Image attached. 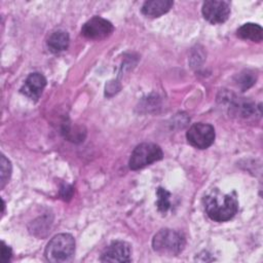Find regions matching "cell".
Here are the masks:
<instances>
[{"label":"cell","mask_w":263,"mask_h":263,"mask_svg":"<svg viewBox=\"0 0 263 263\" xmlns=\"http://www.w3.org/2000/svg\"><path fill=\"white\" fill-rule=\"evenodd\" d=\"M156 196H157L156 205L158 211L161 213H166L167 210L171 208V201H170L171 193L166 189L162 187H158L156 190Z\"/></svg>","instance_id":"4fadbf2b"},{"label":"cell","mask_w":263,"mask_h":263,"mask_svg":"<svg viewBox=\"0 0 263 263\" xmlns=\"http://www.w3.org/2000/svg\"><path fill=\"white\" fill-rule=\"evenodd\" d=\"M173 5L174 2L171 0H149L144 2L141 12L147 17H159L166 13Z\"/></svg>","instance_id":"30bf717a"},{"label":"cell","mask_w":263,"mask_h":263,"mask_svg":"<svg viewBox=\"0 0 263 263\" xmlns=\"http://www.w3.org/2000/svg\"><path fill=\"white\" fill-rule=\"evenodd\" d=\"M70 37L67 31L57 30L52 32L47 39V46L53 53H59L69 47Z\"/></svg>","instance_id":"8fae6325"},{"label":"cell","mask_w":263,"mask_h":263,"mask_svg":"<svg viewBox=\"0 0 263 263\" xmlns=\"http://www.w3.org/2000/svg\"><path fill=\"white\" fill-rule=\"evenodd\" d=\"M114 31L111 22L101 16H93L88 20L81 28V34L91 40H102L109 37Z\"/></svg>","instance_id":"8992f818"},{"label":"cell","mask_w":263,"mask_h":263,"mask_svg":"<svg viewBox=\"0 0 263 263\" xmlns=\"http://www.w3.org/2000/svg\"><path fill=\"white\" fill-rule=\"evenodd\" d=\"M163 157L161 148L154 143H142L132 152L128 165L133 171L143 168Z\"/></svg>","instance_id":"277c9868"},{"label":"cell","mask_w":263,"mask_h":263,"mask_svg":"<svg viewBox=\"0 0 263 263\" xmlns=\"http://www.w3.org/2000/svg\"><path fill=\"white\" fill-rule=\"evenodd\" d=\"M12 256V251L9 246H7L4 241L1 242V261L3 263H7Z\"/></svg>","instance_id":"2e32d148"},{"label":"cell","mask_w":263,"mask_h":263,"mask_svg":"<svg viewBox=\"0 0 263 263\" xmlns=\"http://www.w3.org/2000/svg\"><path fill=\"white\" fill-rule=\"evenodd\" d=\"M45 86H46L45 77L41 73L35 72L30 74L27 77L24 85L21 87V92L26 97H28L29 99L37 101L42 95V91Z\"/></svg>","instance_id":"9c48e42d"},{"label":"cell","mask_w":263,"mask_h":263,"mask_svg":"<svg viewBox=\"0 0 263 263\" xmlns=\"http://www.w3.org/2000/svg\"><path fill=\"white\" fill-rule=\"evenodd\" d=\"M186 138L191 146L197 149H206L215 141V128L211 124L197 122L189 127Z\"/></svg>","instance_id":"5b68a950"},{"label":"cell","mask_w":263,"mask_h":263,"mask_svg":"<svg viewBox=\"0 0 263 263\" xmlns=\"http://www.w3.org/2000/svg\"><path fill=\"white\" fill-rule=\"evenodd\" d=\"M132 249L129 243L116 240L111 242L103 252L101 256L102 262H130Z\"/></svg>","instance_id":"ba28073f"},{"label":"cell","mask_w":263,"mask_h":263,"mask_svg":"<svg viewBox=\"0 0 263 263\" xmlns=\"http://www.w3.org/2000/svg\"><path fill=\"white\" fill-rule=\"evenodd\" d=\"M204 209L209 218L216 222L232 219L238 210V202L234 195L213 191L204 198Z\"/></svg>","instance_id":"6da1fadb"},{"label":"cell","mask_w":263,"mask_h":263,"mask_svg":"<svg viewBox=\"0 0 263 263\" xmlns=\"http://www.w3.org/2000/svg\"><path fill=\"white\" fill-rule=\"evenodd\" d=\"M0 163H1V171H0V188L3 189L4 186L6 185V183L8 182V180L10 179L11 176V162L9 161V159H7L5 157L4 154H1V159H0Z\"/></svg>","instance_id":"5bb4252c"},{"label":"cell","mask_w":263,"mask_h":263,"mask_svg":"<svg viewBox=\"0 0 263 263\" xmlns=\"http://www.w3.org/2000/svg\"><path fill=\"white\" fill-rule=\"evenodd\" d=\"M237 81H238V84L242 87V89H246L255 83L256 76H254V73L250 71H245L238 75Z\"/></svg>","instance_id":"9a60e30c"},{"label":"cell","mask_w":263,"mask_h":263,"mask_svg":"<svg viewBox=\"0 0 263 263\" xmlns=\"http://www.w3.org/2000/svg\"><path fill=\"white\" fill-rule=\"evenodd\" d=\"M236 35L245 40L261 42L263 39V30L262 27L258 24L246 23L237 29Z\"/></svg>","instance_id":"7c38bea8"},{"label":"cell","mask_w":263,"mask_h":263,"mask_svg":"<svg viewBox=\"0 0 263 263\" xmlns=\"http://www.w3.org/2000/svg\"><path fill=\"white\" fill-rule=\"evenodd\" d=\"M203 17L211 24H223L230 15V5L223 0L205 1L201 8Z\"/></svg>","instance_id":"52a82bcc"},{"label":"cell","mask_w":263,"mask_h":263,"mask_svg":"<svg viewBox=\"0 0 263 263\" xmlns=\"http://www.w3.org/2000/svg\"><path fill=\"white\" fill-rule=\"evenodd\" d=\"M72 195H73V187L68 184L63 185L61 188V196L63 197V199L69 200L72 197Z\"/></svg>","instance_id":"e0dca14e"},{"label":"cell","mask_w":263,"mask_h":263,"mask_svg":"<svg viewBox=\"0 0 263 263\" xmlns=\"http://www.w3.org/2000/svg\"><path fill=\"white\" fill-rule=\"evenodd\" d=\"M75 253V239L69 233L54 235L47 243L44 255L47 261L62 263L70 261Z\"/></svg>","instance_id":"3957f363"},{"label":"cell","mask_w":263,"mask_h":263,"mask_svg":"<svg viewBox=\"0 0 263 263\" xmlns=\"http://www.w3.org/2000/svg\"><path fill=\"white\" fill-rule=\"evenodd\" d=\"M186 239L185 236L176 230L164 228L159 230L152 239L153 250L166 256H177L185 248Z\"/></svg>","instance_id":"7a4b0ae2"}]
</instances>
